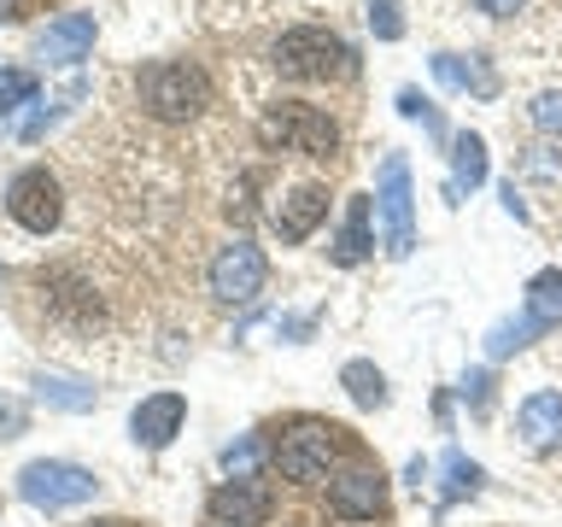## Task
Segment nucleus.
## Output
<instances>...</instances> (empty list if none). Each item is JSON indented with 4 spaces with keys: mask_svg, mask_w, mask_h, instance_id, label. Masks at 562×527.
<instances>
[{
    "mask_svg": "<svg viewBox=\"0 0 562 527\" xmlns=\"http://www.w3.org/2000/svg\"><path fill=\"white\" fill-rule=\"evenodd\" d=\"M135 105L153 123H193L211 105V77L193 59H153L135 70Z\"/></svg>",
    "mask_w": 562,
    "mask_h": 527,
    "instance_id": "f257e3e1",
    "label": "nucleus"
},
{
    "mask_svg": "<svg viewBox=\"0 0 562 527\" xmlns=\"http://www.w3.org/2000/svg\"><path fill=\"white\" fill-rule=\"evenodd\" d=\"M270 65L293 82H346L351 70H358V53L323 24H293V30L276 35Z\"/></svg>",
    "mask_w": 562,
    "mask_h": 527,
    "instance_id": "f03ea898",
    "label": "nucleus"
},
{
    "mask_svg": "<svg viewBox=\"0 0 562 527\" xmlns=\"http://www.w3.org/2000/svg\"><path fill=\"white\" fill-rule=\"evenodd\" d=\"M258 141L270 153H299V158H334L340 153V123L311 100H276L258 117Z\"/></svg>",
    "mask_w": 562,
    "mask_h": 527,
    "instance_id": "7ed1b4c3",
    "label": "nucleus"
},
{
    "mask_svg": "<svg viewBox=\"0 0 562 527\" xmlns=\"http://www.w3.org/2000/svg\"><path fill=\"white\" fill-rule=\"evenodd\" d=\"M346 457H351L346 428H334V422H299L293 434H281L276 469H281V481L311 486V481H328V474L340 469Z\"/></svg>",
    "mask_w": 562,
    "mask_h": 527,
    "instance_id": "20e7f679",
    "label": "nucleus"
},
{
    "mask_svg": "<svg viewBox=\"0 0 562 527\" xmlns=\"http://www.w3.org/2000/svg\"><path fill=\"white\" fill-rule=\"evenodd\" d=\"M18 498L30 509H42V516H65V509L100 498V481H94V469L70 463V457H35V463L18 469Z\"/></svg>",
    "mask_w": 562,
    "mask_h": 527,
    "instance_id": "39448f33",
    "label": "nucleus"
},
{
    "mask_svg": "<svg viewBox=\"0 0 562 527\" xmlns=\"http://www.w3.org/2000/svg\"><path fill=\"white\" fill-rule=\"evenodd\" d=\"M375 223H381L386 258H411L416 253V188H411V165H404V153H386L381 158V176H375Z\"/></svg>",
    "mask_w": 562,
    "mask_h": 527,
    "instance_id": "423d86ee",
    "label": "nucleus"
},
{
    "mask_svg": "<svg viewBox=\"0 0 562 527\" xmlns=\"http://www.w3.org/2000/svg\"><path fill=\"white\" fill-rule=\"evenodd\" d=\"M7 217L24 228V235H53L65 223V188L47 165H24L7 182Z\"/></svg>",
    "mask_w": 562,
    "mask_h": 527,
    "instance_id": "0eeeda50",
    "label": "nucleus"
},
{
    "mask_svg": "<svg viewBox=\"0 0 562 527\" xmlns=\"http://www.w3.org/2000/svg\"><path fill=\"white\" fill-rule=\"evenodd\" d=\"M205 281H211V293H217L223 305H252V299L263 293V281H270V258H263V246L235 235L228 246H217Z\"/></svg>",
    "mask_w": 562,
    "mask_h": 527,
    "instance_id": "6e6552de",
    "label": "nucleus"
},
{
    "mask_svg": "<svg viewBox=\"0 0 562 527\" xmlns=\"http://www.w3.org/2000/svg\"><path fill=\"white\" fill-rule=\"evenodd\" d=\"M328 509L340 522H375L386 516V474L369 463H351L328 481Z\"/></svg>",
    "mask_w": 562,
    "mask_h": 527,
    "instance_id": "1a4fd4ad",
    "label": "nucleus"
},
{
    "mask_svg": "<svg viewBox=\"0 0 562 527\" xmlns=\"http://www.w3.org/2000/svg\"><path fill=\"white\" fill-rule=\"evenodd\" d=\"M328 188L323 182H299V188H288L281 193V205L270 211V228H276V240L281 246H305L316 228L328 223Z\"/></svg>",
    "mask_w": 562,
    "mask_h": 527,
    "instance_id": "9d476101",
    "label": "nucleus"
},
{
    "mask_svg": "<svg viewBox=\"0 0 562 527\" xmlns=\"http://www.w3.org/2000/svg\"><path fill=\"white\" fill-rule=\"evenodd\" d=\"M375 258V193H351L346 200V217L328 240V264L340 270H358V264Z\"/></svg>",
    "mask_w": 562,
    "mask_h": 527,
    "instance_id": "9b49d317",
    "label": "nucleus"
},
{
    "mask_svg": "<svg viewBox=\"0 0 562 527\" xmlns=\"http://www.w3.org/2000/svg\"><path fill=\"white\" fill-rule=\"evenodd\" d=\"M182 422H188V399L165 386V393H147L130 411V439H135L140 451H165L170 439L182 434Z\"/></svg>",
    "mask_w": 562,
    "mask_h": 527,
    "instance_id": "f8f14e48",
    "label": "nucleus"
},
{
    "mask_svg": "<svg viewBox=\"0 0 562 527\" xmlns=\"http://www.w3.org/2000/svg\"><path fill=\"white\" fill-rule=\"evenodd\" d=\"M94 12H65V18H53V24L35 35V59L42 65H82L88 59V47H94Z\"/></svg>",
    "mask_w": 562,
    "mask_h": 527,
    "instance_id": "ddd939ff",
    "label": "nucleus"
},
{
    "mask_svg": "<svg viewBox=\"0 0 562 527\" xmlns=\"http://www.w3.org/2000/svg\"><path fill=\"white\" fill-rule=\"evenodd\" d=\"M434 82L451 94H474V100H498V70L481 53H434Z\"/></svg>",
    "mask_w": 562,
    "mask_h": 527,
    "instance_id": "4468645a",
    "label": "nucleus"
},
{
    "mask_svg": "<svg viewBox=\"0 0 562 527\" xmlns=\"http://www.w3.org/2000/svg\"><path fill=\"white\" fill-rule=\"evenodd\" d=\"M205 516H211V527H263L270 498L258 492V481H223L217 492H211Z\"/></svg>",
    "mask_w": 562,
    "mask_h": 527,
    "instance_id": "2eb2a0df",
    "label": "nucleus"
},
{
    "mask_svg": "<svg viewBox=\"0 0 562 527\" xmlns=\"http://www.w3.org/2000/svg\"><path fill=\"white\" fill-rule=\"evenodd\" d=\"M30 386H35V399H42L47 411H65V416H88L100 404V386L70 375V369H35Z\"/></svg>",
    "mask_w": 562,
    "mask_h": 527,
    "instance_id": "dca6fc26",
    "label": "nucleus"
},
{
    "mask_svg": "<svg viewBox=\"0 0 562 527\" xmlns=\"http://www.w3.org/2000/svg\"><path fill=\"white\" fill-rule=\"evenodd\" d=\"M516 428H521V439L533 451H557L562 446V393H557V386H539V393L521 399Z\"/></svg>",
    "mask_w": 562,
    "mask_h": 527,
    "instance_id": "f3484780",
    "label": "nucleus"
},
{
    "mask_svg": "<svg viewBox=\"0 0 562 527\" xmlns=\"http://www.w3.org/2000/svg\"><path fill=\"white\" fill-rule=\"evenodd\" d=\"M486 170H492L486 135L457 130V135H451V182H446V200L457 205V200H463V188H481V182H486Z\"/></svg>",
    "mask_w": 562,
    "mask_h": 527,
    "instance_id": "a211bd4d",
    "label": "nucleus"
},
{
    "mask_svg": "<svg viewBox=\"0 0 562 527\" xmlns=\"http://www.w3.org/2000/svg\"><path fill=\"white\" fill-rule=\"evenodd\" d=\"M521 316L533 323L539 334H551L562 328V270L551 264V270H533L527 276V288H521Z\"/></svg>",
    "mask_w": 562,
    "mask_h": 527,
    "instance_id": "6ab92c4d",
    "label": "nucleus"
},
{
    "mask_svg": "<svg viewBox=\"0 0 562 527\" xmlns=\"http://www.w3.org/2000/svg\"><path fill=\"white\" fill-rule=\"evenodd\" d=\"M217 463H223V474H228V481H258V474H263V463H276V446H270L263 434H240L235 446H223V457H217Z\"/></svg>",
    "mask_w": 562,
    "mask_h": 527,
    "instance_id": "aec40b11",
    "label": "nucleus"
},
{
    "mask_svg": "<svg viewBox=\"0 0 562 527\" xmlns=\"http://www.w3.org/2000/svg\"><path fill=\"white\" fill-rule=\"evenodd\" d=\"M340 386H346V399L358 404V411H381V404H386V375L369 358L340 363Z\"/></svg>",
    "mask_w": 562,
    "mask_h": 527,
    "instance_id": "412c9836",
    "label": "nucleus"
},
{
    "mask_svg": "<svg viewBox=\"0 0 562 527\" xmlns=\"http://www.w3.org/2000/svg\"><path fill=\"white\" fill-rule=\"evenodd\" d=\"M539 340V328L527 323V316H504V323H492L486 328V358L498 363V358H516L521 346H533Z\"/></svg>",
    "mask_w": 562,
    "mask_h": 527,
    "instance_id": "4be33fe9",
    "label": "nucleus"
},
{
    "mask_svg": "<svg viewBox=\"0 0 562 527\" xmlns=\"http://www.w3.org/2000/svg\"><path fill=\"white\" fill-rule=\"evenodd\" d=\"M77 94H82V82H70V88H65V94H53V100H35V112H30L24 123H18V141H24V147H35V141H42V135H47V123H53V117H59V112H65V105H70V100H77Z\"/></svg>",
    "mask_w": 562,
    "mask_h": 527,
    "instance_id": "5701e85b",
    "label": "nucleus"
},
{
    "mask_svg": "<svg viewBox=\"0 0 562 527\" xmlns=\"http://www.w3.org/2000/svg\"><path fill=\"white\" fill-rule=\"evenodd\" d=\"M446 498H474L481 492V481H486V469L474 463V457H463V451H446Z\"/></svg>",
    "mask_w": 562,
    "mask_h": 527,
    "instance_id": "b1692460",
    "label": "nucleus"
},
{
    "mask_svg": "<svg viewBox=\"0 0 562 527\" xmlns=\"http://www.w3.org/2000/svg\"><path fill=\"white\" fill-rule=\"evenodd\" d=\"M35 70H0V117H12L18 105H35Z\"/></svg>",
    "mask_w": 562,
    "mask_h": 527,
    "instance_id": "393cba45",
    "label": "nucleus"
},
{
    "mask_svg": "<svg viewBox=\"0 0 562 527\" xmlns=\"http://www.w3.org/2000/svg\"><path fill=\"white\" fill-rule=\"evenodd\" d=\"M398 112H404V117H416V123H422V130H428L434 141H446V147H451V135H446V117H439V105H434V100H422L416 88H398Z\"/></svg>",
    "mask_w": 562,
    "mask_h": 527,
    "instance_id": "a878e982",
    "label": "nucleus"
},
{
    "mask_svg": "<svg viewBox=\"0 0 562 527\" xmlns=\"http://www.w3.org/2000/svg\"><path fill=\"white\" fill-rule=\"evenodd\" d=\"M527 117H533L539 135H557L562 141V88H544V94L527 105Z\"/></svg>",
    "mask_w": 562,
    "mask_h": 527,
    "instance_id": "bb28decb",
    "label": "nucleus"
},
{
    "mask_svg": "<svg viewBox=\"0 0 562 527\" xmlns=\"http://www.w3.org/2000/svg\"><path fill=\"white\" fill-rule=\"evenodd\" d=\"M369 30H375V42H398L404 35V7L398 0H369Z\"/></svg>",
    "mask_w": 562,
    "mask_h": 527,
    "instance_id": "cd10ccee",
    "label": "nucleus"
},
{
    "mask_svg": "<svg viewBox=\"0 0 562 527\" xmlns=\"http://www.w3.org/2000/svg\"><path fill=\"white\" fill-rule=\"evenodd\" d=\"M463 404L474 416L492 411V369H469V375H463Z\"/></svg>",
    "mask_w": 562,
    "mask_h": 527,
    "instance_id": "c85d7f7f",
    "label": "nucleus"
},
{
    "mask_svg": "<svg viewBox=\"0 0 562 527\" xmlns=\"http://www.w3.org/2000/svg\"><path fill=\"white\" fill-rule=\"evenodd\" d=\"M30 428V404L18 393H0V439H18Z\"/></svg>",
    "mask_w": 562,
    "mask_h": 527,
    "instance_id": "c756f323",
    "label": "nucleus"
},
{
    "mask_svg": "<svg viewBox=\"0 0 562 527\" xmlns=\"http://www.w3.org/2000/svg\"><path fill=\"white\" fill-rule=\"evenodd\" d=\"M527 7V0H474V12H481V18H516Z\"/></svg>",
    "mask_w": 562,
    "mask_h": 527,
    "instance_id": "7c9ffc66",
    "label": "nucleus"
},
{
    "mask_svg": "<svg viewBox=\"0 0 562 527\" xmlns=\"http://www.w3.org/2000/svg\"><path fill=\"white\" fill-rule=\"evenodd\" d=\"M498 193H504V211H509V217H516V223H527V217H533V211H527V200H521V188H516V182H504Z\"/></svg>",
    "mask_w": 562,
    "mask_h": 527,
    "instance_id": "2f4dec72",
    "label": "nucleus"
},
{
    "mask_svg": "<svg viewBox=\"0 0 562 527\" xmlns=\"http://www.w3.org/2000/svg\"><path fill=\"white\" fill-rule=\"evenodd\" d=\"M82 527H135V522H123V516H94V522H82Z\"/></svg>",
    "mask_w": 562,
    "mask_h": 527,
    "instance_id": "473e14b6",
    "label": "nucleus"
},
{
    "mask_svg": "<svg viewBox=\"0 0 562 527\" xmlns=\"http://www.w3.org/2000/svg\"><path fill=\"white\" fill-rule=\"evenodd\" d=\"M0 18H18V0H0Z\"/></svg>",
    "mask_w": 562,
    "mask_h": 527,
    "instance_id": "72a5a7b5",
    "label": "nucleus"
}]
</instances>
